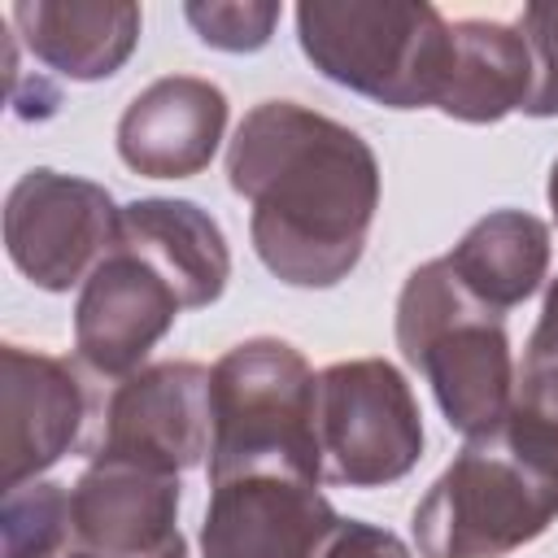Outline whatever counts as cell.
<instances>
[{
  "mask_svg": "<svg viewBox=\"0 0 558 558\" xmlns=\"http://www.w3.org/2000/svg\"><path fill=\"white\" fill-rule=\"evenodd\" d=\"M336 523L314 480L248 471L214 484L201 545L205 558H314Z\"/></svg>",
  "mask_w": 558,
  "mask_h": 558,
  "instance_id": "cell-11",
  "label": "cell"
},
{
  "mask_svg": "<svg viewBox=\"0 0 558 558\" xmlns=\"http://www.w3.org/2000/svg\"><path fill=\"white\" fill-rule=\"evenodd\" d=\"M532 74L527 35L501 22H458L449 26V65L436 109L462 122H497L527 105Z\"/></svg>",
  "mask_w": 558,
  "mask_h": 558,
  "instance_id": "cell-15",
  "label": "cell"
},
{
  "mask_svg": "<svg viewBox=\"0 0 558 558\" xmlns=\"http://www.w3.org/2000/svg\"><path fill=\"white\" fill-rule=\"evenodd\" d=\"M227 122V96L205 78H157L144 87L122 122H118V153L131 170L148 179H183L209 166Z\"/></svg>",
  "mask_w": 558,
  "mask_h": 558,
  "instance_id": "cell-13",
  "label": "cell"
},
{
  "mask_svg": "<svg viewBox=\"0 0 558 558\" xmlns=\"http://www.w3.org/2000/svg\"><path fill=\"white\" fill-rule=\"evenodd\" d=\"M549 205H554V214H558V161H554V174H549Z\"/></svg>",
  "mask_w": 558,
  "mask_h": 558,
  "instance_id": "cell-23",
  "label": "cell"
},
{
  "mask_svg": "<svg viewBox=\"0 0 558 558\" xmlns=\"http://www.w3.org/2000/svg\"><path fill=\"white\" fill-rule=\"evenodd\" d=\"M183 296L157 262L113 235L109 253L83 279L74 305V344L100 375H126L170 331Z\"/></svg>",
  "mask_w": 558,
  "mask_h": 558,
  "instance_id": "cell-10",
  "label": "cell"
},
{
  "mask_svg": "<svg viewBox=\"0 0 558 558\" xmlns=\"http://www.w3.org/2000/svg\"><path fill=\"white\" fill-rule=\"evenodd\" d=\"M187 22L214 48L253 52L270 39V26L279 22V4H187Z\"/></svg>",
  "mask_w": 558,
  "mask_h": 558,
  "instance_id": "cell-19",
  "label": "cell"
},
{
  "mask_svg": "<svg viewBox=\"0 0 558 558\" xmlns=\"http://www.w3.org/2000/svg\"><path fill=\"white\" fill-rule=\"evenodd\" d=\"M13 22L26 48L65 78H109L135 48V4H13Z\"/></svg>",
  "mask_w": 558,
  "mask_h": 558,
  "instance_id": "cell-16",
  "label": "cell"
},
{
  "mask_svg": "<svg viewBox=\"0 0 558 558\" xmlns=\"http://www.w3.org/2000/svg\"><path fill=\"white\" fill-rule=\"evenodd\" d=\"M397 344L436 388L449 427L466 440L501 427L514 397L506 314L466 292L445 257L405 279L397 301Z\"/></svg>",
  "mask_w": 558,
  "mask_h": 558,
  "instance_id": "cell-2",
  "label": "cell"
},
{
  "mask_svg": "<svg viewBox=\"0 0 558 558\" xmlns=\"http://www.w3.org/2000/svg\"><path fill=\"white\" fill-rule=\"evenodd\" d=\"M305 57L336 83L392 105H436L449 65V22L432 4H301Z\"/></svg>",
  "mask_w": 558,
  "mask_h": 558,
  "instance_id": "cell-5",
  "label": "cell"
},
{
  "mask_svg": "<svg viewBox=\"0 0 558 558\" xmlns=\"http://www.w3.org/2000/svg\"><path fill=\"white\" fill-rule=\"evenodd\" d=\"M174 514L179 475L92 458L70 488V541L61 558H187Z\"/></svg>",
  "mask_w": 558,
  "mask_h": 558,
  "instance_id": "cell-9",
  "label": "cell"
},
{
  "mask_svg": "<svg viewBox=\"0 0 558 558\" xmlns=\"http://www.w3.org/2000/svg\"><path fill=\"white\" fill-rule=\"evenodd\" d=\"M83 423V392L61 357L4 344L0 353V484L22 488L52 466Z\"/></svg>",
  "mask_w": 558,
  "mask_h": 558,
  "instance_id": "cell-12",
  "label": "cell"
},
{
  "mask_svg": "<svg viewBox=\"0 0 558 558\" xmlns=\"http://www.w3.org/2000/svg\"><path fill=\"white\" fill-rule=\"evenodd\" d=\"M118 214L105 187L57 170H31L9 192L4 244L31 283L65 292L109 253Z\"/></svg>",
  "mask_w": 558,
  "mask_h": 558,
  "instance_id": "cell-7",
  "label": "cell"
},
{
  "mask_svg": "<svg viewBox=\"0 0 558 558\" xmlns=\"http://www.w3.org/2000/svg\"><path fill=\"white\" fill-rule=\"evenodd\" d=\"M118 240L140 248L179 288L183 310H201L227 288V240L192 201H135L118 214Z\"/></svg>",
  "mask_w": 558,
  "mask_h": 558,
  "instance_id": "cell-14",
  "label": "cell"
},
{
  "mask_svg": "<svg viewBox=\"0 0 558 558\" xmlns=\"http://www.w3.org/2000/svg\"><path fill=\"white\" fill-rule=\"evenodd\" d=\"M209 375L214 371L201 362H161L118 384L92 458L131 462L161 475L196 466L214 440Z\"/></svg>",
  "mask_w": 558,
  "mask_h": 558,
  "instance_id": "cell-8",
  "label": "cell"
},
{
  "mask_svg": "<svg viewBox=\"0 0 558 558\" xmlns=\"http://www.w3.org/2000/svg\"><path fill=\"white\" fill-rule=\"evenodd\" d=\"M318 375L283 340L235 344L209 375V484L248 471H288L323 480L318 423H314Z\"/></svg>",
  "mask_w": 558,
  "mask_h": 558,
  "instance_id": "cell-3",
  "label": "cell"
},
{
  "mask_svg": "<svg viewBox=\"0 0 558 558\" xmlns=\"http://www.w3.org/2000/svg\"><path fill=\"white\" fill-rule=\"evenodd\" d=\"M227 174L253 201L257 257L283 283L331 288L357 266L379 205V166L357 131L296 100H266L240 122Z\"/></svg>",
  "mask_w": 558,
  "mask_h": 558,
  "instance_id": "cell-1",
  "label": "cell"
},
{
  "mask_svg": "<svg viewBox=\"0 0 558 558\" xmlns=\"http://www.w3.org/2000/svg\"><path fill=\"white\" fill-rule=\"evenodd\" d=\"M314 423L327 484H392L423 453V423L410 384L384 357L327 366L318 375Z\"/></svg>",
  "mask_w": 558,
  "mask_h": 558,
  "instance_id": "cell-6",
  "label": "cell"
},
{
  "mask_svg": "<svg viewBox=\"0 0 558 558\" xmlns=\"http://www.w3.org/2000/svg\"><path fill=\"white\" fill-rule=\"evenodd\" d=\"M519 31H527L532 70H536L523 113L549 118L558 113V4H527L519 17Z\"/></svg>",
  "mask_w": 558,
  "mask_h": 558,
  "instance_id": "cell-20",
  "label": "cell"
},
{
  "mask_svg": "<svg viewBox=\"0 0 558 558\" xmlns=\"http://www.w3.org/2000/svg\"><path fill=\"white\" fill-rule=\"evenodd\" d=\"M314 558H410V549L384 527H371L362 519H340Z\"/></svg>",
  "mask_w": 558,
  "mask_h": 558,
  "instance_id": "cell-21",
  "label": "cell"
},
{
  "mask_svg": "<svg viewBox=\"0 0 558 558\" xmlns=\"http://www.w3.org/2000/svg\"><path fill=\"white\" fill-rule=\"evenodd\" d=\"M70 541V493L22 484L4 493V558H61Z\"/></svg>",
  "mask_w": 558,
  "mask_h": 558,
  "instance_id": "cell-18",
  "label": "cell"
},
{
  "mask_svg": "<svg viewBox=\"0 0 558 558\" xmlns=\"http://www.w3.org/2000/svg\"><path fill=\"white\" fill-rule=\"evenodd\" d=\"M558 514V475L527 462L497 427L466 440L414 510L423 558H506Z\"/></svg>",
  "mask_w": 558,
  "mask_h": 558,
  "instance_id": "cell-4",
  "label": "cell"
},
{
  "mask_svg": "<svg viewBox=\"0 0 558 558\" xmlns=\"http://www.w3.org/2000/svg\"><path fill=\"white\" fill-rule=\"evenodd\" d=\"M523 357H558V279L545 296V310H541V323L527 340V353Z\"/></svg>",
  "mask_w": 558,
  "mask_h": 558,
  "instance_id": "cell-22",
  "label": "cell"
},
{
  "mask_svg": "<svg viewBox=\"0 0 558 558\" xmlns=\"http://www.w3.org/2000/svg\"><path fill=\"white\" fill-rule=\"evenodd\" d=\"M449 270L497 314L527 301L549 266V231L541 218L519 209H497L480 218L445 257Z\"/></svg>",
  "mask_w": 558,
  "mask_h": 558,
  "instance_id": "cell-17",
  "label": "cell"
}]
</instances>
